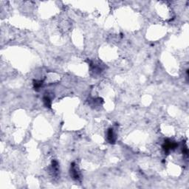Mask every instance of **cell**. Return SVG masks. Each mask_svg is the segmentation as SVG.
Returning <instances> with one entry per match:
<instances>
[{
  "label": "cell",
  "mask_w": 189,
  "mask_h": 189,
  "mask_svg": "<svg viewBox=\"0 0 189 189\" xmlns=\"http://www.w3.org/2000/svg\"><path fill=\"white\" fill-rule=\"evenodd\" d=\"M107 137H108V140L112 143V142L115 141V135H114V132L112 131V129H109V132H108V134H107Z\"/></svg>",
  "instance_id": "1"
}]
</instances>
